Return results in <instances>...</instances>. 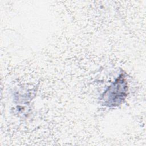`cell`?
Wrapping results in <instances>:
<instances>
[{
  "label": "cell",
  "mask_w": 146,
  "mask_h": 146,
  "mask_svg": "<svg viewBox=\"0 0 146 146\" xmlns=\"http://www.w3.org/2000/svg\"><path fill=\"white\" fill-rule=\"evenodd\" d=\"M128 90L127 84L124 76L120 75L104 91L102 95V100L105 106L113 107L118 106L124 100Z\"/></svg>",
  "instance_id": "obj_1"
}]
</instances>
